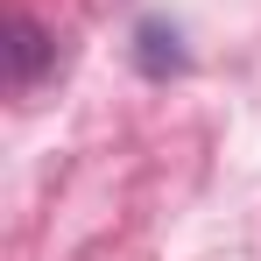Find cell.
<instances>
[{
  "mask_svg": "<svg viewBox=\"0 0 261 261\" xmlns=\"http://www.w3.org/2000/svg\"><path fill=\"white\" fill-rule=\"evenodd\" d=\"M43 64H49V36L29 21V14H14V21H7V78H14V85H29Z\"/></svg>",
  "mask_w": 261,
  "mask_h": 261,
  "instance_id": "cell-2",
  "label": "cell"
},
{
  "mask_svg": "<svg viewBox=\"0 0 261 261\" xmlns=\"http://www.w3.org/2000/svg\"><path fill=\"white\" fill-rule=\"evenodd\" d=\"M134 64H141L148 78L184 71V36H176L170 21H141V29H134Z\"/></svg>",
  "mask_w": 261,
  "mask_h": 261,
  "instance_id": "cell-1",
  "label": "cell"
}]
</instances>
